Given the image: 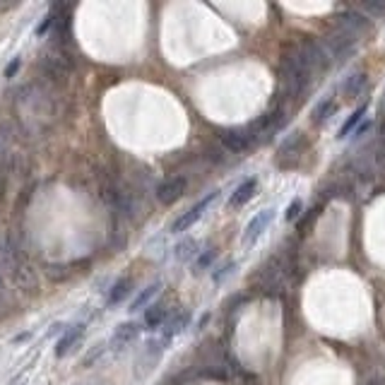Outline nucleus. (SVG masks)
Instances as JSON below:
<instances>
[{"label": "nucleus", "instance_id": "nucleus-1", "mask_svg": "<svg viewBox=\"0 0 385 385\" xmlns=\"http://www.w3.org/2000/svg\"><path fill=\"white\" fill-rule=\"evenodd\" d=\"M17 114L24 128H29L32 133H42L44 120H46V116H51V99L44 92V87H39V84L22 87V92H17Z\"/></svg>", "mask_w": 385, "mask_h": 385}, {"label": "nucleus", "instance_id": "nucleus-2", "mask_svg": "<svg viewBox=\"0 0 385 385\" xmlns=\"http://www.w3.org/2000/svg\"><path fill=\"white\" fill-rule=\"evenodd\" d=\"M39 65H42V73L46 75L51 82L63 84L70 78V73H73V58H70V53L63 46H53L44 51Z\"/></svg>", "mask_w": 385, "mask_h": 385}, {"label": "nucleus", "instance_id": "nucleus-3", "mask_svg": "<svg viewBox=\"0 0 385 385\" xmlns=\"http://www.w3.org/2000/svg\"><path fill=\"white\" fill-rule=\"evenodd\" d=\"M220 192H222V190H212V192H207V195L202 197V200H197L195 205L190 207V210H186L183 215L176 217L174 224L169 226L171 234H186V231H188L192 224H197V222L202 220V215H205L207 207H210L212 202H215L217 197H220Z\"/></svg>", "mask_w": 385, "mask_h": 385}, {"label": "nucleus", "instance_id": "nucleus-4", "mask_svg": "<svg viewBox=\"0 0 385 385\" xmlns=\"http://www.w3.org/2000/svg\"><path fill=\"white\" fill-rule=\"evenodd\" d=\"M272 220H275V210H272V207H265V210L256 212V215L251 217V222L246 224V229H243V236H241L243 246H256V241L265 234V229L272 224Z\"/></svg>", "mask_w": 385, "mask_h": 385}, {"label": "nucleus", "instance_id": "nucleus-5", "mask_svg": "<svg viewBox=\"0 0 385 385\" xmlns=\"http://www.w3.org/2000/svg\"><path fill=\"white\" fill-rule=\"evenodd\" d=\"M217 138L220 143L231 152V154H243V152L251 150L253 135L243 128H220L217 130Z\"/></svg>", "mask_w": 385, "mask_h": 385}, {"label": "nucleus", "instance_id": "nucleus-6", "mask_svg": "<svg viewBox=\"0 0 385 385\" xmlns=\"http://www.w3.org/2000/svg\"><path fill=\"white\" fill-rule=\"evenodd\" d=\"M186 188H188V181H186L183 176H171V179L159 183V188H156V200H159L161 205H174V202L186 192Z\"/></svg>", "mask_w": 385, "mask_h": 385}, {"label": "nucleus", "instance_id": "nucleus-7", "mask_svg": "<svg viewBox=\"0 0 385 385\" xmlns=\"http://www.w3.org/2000/svg\"><path fill=\"white\" fill-rule=\"evenodd\" d=\"M190 321H192V313L190 311H186V308H181V311H174L169 316V321H166V325L161 328V339L169 344L176 335H181V332L188 330Z\"/></svg>", "mask_w": 385, "mask_h": 385}, {"label": "nucleus", "instance_id": "nucleus-8", "mask_svg": "<svg viewBox=\"0 0 385 385\" xmlns=\"http://www.w3.org/2000/svg\"><path fill=\"white\" fill-rule=\"evenodd\" d=\"M140 330H143V325H140V323H135V321L120 323V325L114 330V335H111L109 347L111 349H125L130 342H135V339L140 337Z\"/></svg>", "mask_w": 385, "mask_h": 385}, {"label": "nucleus", "instance_id": "nucleus-9", "mask_svg": "<svg viewBox=\"0 0 385 385\" xmlns=\"http://www.w3.org/2000/svg\"><path fill=\"white\" fill-rule=\"evenodd\" d=\"M84 330H87V325H84V323H78V325L68 328V330L60 335L58 342H55V357H58V359L68 357V354L80 344V339L84 337Z\"/></svg>", "mask_w": 385, "mask_h": 385}, {"label": "nucleus", "instance_id": "nucleus-10", "mask_svg": "<svg viewBox=\"0 0 385 385\" xmlns=\"http://www.w3.org/2000/svg\"><path fill=\"white\" fill-rule=\"evenodd\" d=\"M171 316V308L166 301H159V303H150V306L145 308V325L147 330H156V328H164L166 321H169Z\"/></svg>", "mask_w": 385, "mask_h": 385}, {"label": "nucleus", "instance_id": "nucleus-11", "mask_svg": "<svg viewBox=\"0 0 385 385\" xmlns=\"http://www.w3.org/2000/svg\"><path fill=\"white\" fill-rule=\"evenodd\" d=\"M258 179L256 176H251V179H246V181H241L239 186H236V190L231 192V197H229V207H243L246 202H251L253 197H256V192H258Z\"/></svg>", "mask_w": 385, "mask_h": 385}, {"label": "nucleus", "instance_id": "nucleus-12", "mask_svg": "<svg viewBox=\"0 0 385 385\" xmlns=\"http://www.w3.org/2000/svg\"><path fill=\"white\" fill-rule=\"evenodd\" d=\"M12 280L22 292H34V289L39 287V272L34 270L29 262H22V265L12 272Z\"/></svg>", "mask_w": 385, "mask_h": 385}, {"label": "nucleus", "instance_id": "nucleus-13", "mask_svg": "<svg viewBox=\"0 0 385 385\" xmlns=\"http://www.w3.org/2000/svg\"><path fill=\"white\" fill-rule=\"evenodd\" d=\"M366 114H368V106H366V104L357 106V109L352 111V116H349V118L344 120L342 125H339V130H337V140H347L349 135H354V130H357L359 125L364 123V118H366Z\"/></svg>", "mask_w": 385, "mask_h": 385}, {"label": "nucleus", "instance_id": "nucleus-14", "mask_svg": "<svg viewBox=\"0 0 385 385\" xmlns=\"http://www.w3.org/2000/svg\"><path fill=\"white\" fill-rule=\"evenodd\" d=\"M217 256H220V251H217V248H212V246L205 248V251H200V256L192 260L190 275L200 277V275H205V272H210L212 265H215V260H217Z\"/></svg>", "mask_w": 385, "mask_h": 385}, {"label": "nucleus", "instance_id": "nucleus-15", "mask_svg": "<svg viewBox=\"0 0 385 385\" xmlns=\"http://www.w3.org/2000/svg\"><path fill=\"white\" fill-rule=\"evenodd\" d=\"M161 287H164V282H152V285H147L143 292H140L138 296L133 298V303H130L128 311L130 313H138V311H143V308H147V306H150L152 298H154L156 294L161 292Z\"/></svg>", "mask_w": 385, "mask_h": 385}, {"label": "nucleus", "instance_id": "nucleus-16", "mask_svg": "<svg viewBox=\"0 0 385 385\" xmlns=\"http://www.w3.org/2000/svg\"><path fill=\"white\" fill-rule=\"evenodd\" d=\"M366 82H368V75L364 73V70H361V73L349 75V78L342 82V92H344V96H347V99H357V96L364 92Z\"/></svg>", "mask_w": 385, "mask_h": 385}, {"label": "nucleus", "instance_id": "nucleus-17", "mask_svg": "<svg viewBox=\"0 0 385 385\" xmlns=\"http://www.w3.org/2000/svg\"><path fill=\"white\" fill-rule=\"evenodd\" d=\"M130 292H133V280H130V277H123V280H118L114 287H111L106 303H109V306H118L120 301H125V298H128Z\"/></svg>", "mask_w": 385, "mask_h": 385}, {"label": "nucleus", "instance_id": "nucleus-18", "mask_svg": "<svg viewBox=\"0 0 385 385\" xmlns=\"http://www.w3.org/2000/svg\"><path fill=\"white\" fill-rule=\"evenodd\" d=\"M197 256H200V251H197V241L195 239H183V241H179L174 246V258L179 262L195 260Z\"/></svg>", "mask_w": 385, "mask_h": 385}, {"label": "nucleus", "instance_id": "nucleus-19", "mask_svg": "<svg viewBox=\"0 0 385 385\" xmlns=\"http://www.w3.org/2000/svg\"><path fill=\"white\" fill-rule=\"evenodd\" d=\"M337 111V101L332 99H323L321 104H316V109H313V123L316 125H323L325 120L332 118V114Z\"/></svg>", "mask_w": 385, "mask_h": 385}, {"label": "nucleus", "instance_id": "nucleus-20", "mask_svg": "<svg viewBox=\"0 0 385 385\" xmlns=\"http://www.w3.org/2000/svg\"><path fill=\"white\" fill-rule=\"evenodd\" d=\"M236 270H239V262H236V260H224L220 267H217L215 272H212V285H215V287H222L226 280H229L231 275H234Z\"/></svg>", "mask_w": 385, "mask_h": 385}, {"label": "nucleus", "instance_id": "nucleus-21", "mask_svg": "<svg viewBox=\"0 0 385 385\" xmlns=\"http://www.w3.org/2000/svg\"><path fill=\"white\" fill-rule=\"evenodd\" d=\"M301 212H303V200H301V197H294V200L287 205V210H285V222H289V224H292V222H296L298 217H301Z\"/></svg>", "mask_w": 385, "mask_h": 385}, {"label": "nucleus", "instance_id": "nucleus-22", "mask_svg": "<svg viewBox=\"0 0 385 385\" xmlns=\"http://www.w3.org/2000/svg\"><path fill=\"white\" fill-rule=\"evenodd\" d=\"M44 272H46L48 280H65L68 277V267L65 265H55V262H48V265H44Z\"/></svg>", "mask_w": 385, "mask_h": 385}, {"label": "nucleus", "instance_id": "nucleus-23", "mask_svg": "<svg viewBox=\"0 0 385 385\" xmlns=\"http://www.w3.org/2000/svg\"><path fill=\"white\" fill-rule=\"evenodd\" d=\"M10 143H12V133H10L8 125H0V159L8 154Z\"/></svg>", "mask_w": 385, "mask_h": 385}, {"label": "nucleus", "instance_id": "nucleus-24", "mask_svg": "<svg viewBox=\"0 0 385 385\" xmlns=\"http://www.w3.org/2000/svg\"><path fill=\"white\" fill-rule=\"evenodd\" d=\"M104 352H106V344H104V342H99V344H96V347L92 349V352H89L87 357H84V361H82V364H84V366H92V361H96V359H99Z\"/></svg>", "mask_w": 385, "mask_h": 385}, {"label": "nucleus", "instance_id": "nucleus-25", "mask_svg": "<svg viewBox=\"0 0 385 385\" xmlns=\"http://www.w3.org/2000/svg\"><path fill=\"white\" fill-rule=\"evenodd\" d=\"M19 68H22V58H19V55H17V58L10 60L8 68H5V78H15V73H17Z\"/></svg>", "mask_w": 385, "mask_h": 385}, {"label": "nucleus", "instance_id": "nucleus-26", "mask_svg": "<svg viewBox=\"0 0 385 385\" xmlns=\"http://www.w3.org/2000/svg\"><path fill=\"white\" fill-rule=\"evenodd\" d=\"M371 120H364V123L361 125H359V128L357 130H354V135H352V140H354V143H359V140H361L364 138V135H366L368 133V130H371Z\"/></svg>", "mask_w": 385, "mask_h": 385}, {"label": "nucleus", "instance_id": "nucleus-27", "mask_svg": "<svg viewBox=\"0 0 385 385\" xmlns=\"http://www.w3.org/2000/svg\"><path fill=\"white\" fill-rule=\"evenodd\" d=\"M364 8L368 10L371 15H376V12H385V3H366Z\"/></svg>", "mask_w": 385, "mask_h": 385}, {"label": "nucleus", "instance_id": "nucleus-28", "mask_svg": "<svg viewBox=\"0 0 385 385\" xmlns=\"http://www.w3.org/2000/svg\"><path fill=\"white\" fill-rule=\"evenodd\" d=\"M207 321H210V313H202V318L197 321V325H195V330L200 332V330H205V325H207Z\"/></svg>", "mask_w": 385, "mask_h": 385}, {"label": "nucleus", "instance_id": "nucleus-29", "mask_svg": "<svg viewBox=\"0 0 385 385\" xmlns=\"http://www.w3.org/2000/svg\"><path fill=\"white\" fill-rule=\"evenodd\" d=\"M5 289V275H3V267H0V294H3Z\"/></svg>", "mask_w": 385, "mask_h": 385}]
</instances>
